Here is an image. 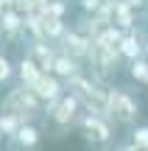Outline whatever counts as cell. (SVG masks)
Instances as JSON below:
<instances>
[{
    "instance_id": "1",
    "label": "cell",
    "mask_w": 148,
    "mask_h": 151,
    "mask_svg": "<svg viewBox=\"0 0 148 151\" xmlns=\"http://www.w3.org/2000/svg\"><path fill=\"white\" fill-rule=\"evenodd\" d=\"M0 112H11L17 118H22L25 123H34L36 118H45V104L36 98V92L31 87H11L0 101Z\"/></svg>"
},
{
    "instance_id": "2",
    "label": "cell",
    "mask_w": 148,
    "mask_h": 151,
    "mask_svg": "<svg viewBox=\"0 0 148 151\" xmlns=\"http://www.w3.org/2000/svg\"><path fill=\"white\" fill-rule=\"evenodd\" d=\"M109 120L132 129L140 120V101L123 87H109Z\"/></svg>"
},
{
    "instance_id": "3",
    "label": "cell",
    "mask_w": 148,
    "mask_h": 151,
    "mask_svg": "<svg viewBox=\"0 0 148 151\" xmlns=\"http://www.w3.org/2000/svg\"><path fill=\"white\" fill-rule=\"evenodd\" d=\"M81 112H84L81 101H78L73 92H64V95H61L56 104L45 106V120H48L53 129L64 132V129H70V126H76V123H78Z\"/></svg>"
},
{
    "instance_id": "4",
    "label": "cell",
    "mask_w": 148,
    "mask_h": 151,
    "mask_svg": "<svg viewBox=\"0 0 148 151\" xmlns=\"http://www.w3.org/2000/svg\"><path fill=\"white\" fill-rule=\"evenodd\" d=\"M78 129H81L84 140L92 143V146H109L112 137H115V123L104 115H92V112H81L78 118Z\"/></svg>"
},
{
    "instance_id": "5",
    "label": "cell",
    "mask_w": 148,
    "mask_h": 151,
    "mask_svg": "<svg viewBox=\"0 0 148 151\" xmlns=\"http://www.w3.org/2000/svg\"><path fill=\"white\" fill-rule=\"evenodd\" d=\"M59 50H61V53H67V56H73V59H78V62H81V59H89L92 39H89L87 34L76 31V28H70V31L64 34V39H61Z\"/></svg>"
},
{
    "instance_id": "6",
    "label": "cell",
    "mask_w": 148,
    "mask_h": 151,
    "mask_svg": "<svg viewBox=\"0 0 148 151\" xmlns=\"http://www.w3.org/2000/svg\"><path fill=\"white\" fill-rule=\"evenodd\" d=\"M34 92H36V98L45 104V106H50V104H56L61 95H64V81L59 78V76H53V73H45L42 78H39V84L34 87Z\"/></svg>"
},
{
    "instance_id": "7",
    "label": "cell",
    "mask_w": 148,
    "mask_h": 151,
    "mask_svg": "<svg viewBox=\"0 0 148 151\" xmlns=\"http://www.w3.org/2000/svg\"><path fill=\"white\" fill-rule=\"evenodd\" d=\"M42 67L36 65V59H34L31 53H22L20 56V62H17V78H20V84L22 87H36L39 84V78H42Z\"/></svg>"
},
{
    "instance_id": "8",
    "label": "cell",
    "mask_w": 148,
    "mask_h": 151,
    "mask_svg": "<svg viewBox=\"0 0 148 151\" xmlns=\"http://www.w3.org/2000/svg\"><path fill=\"white\" fill-rule=\"evenodd\" d=\"M39 140H42V132H39V126L36 123H22L20 126V132H17L14 137H11V146H14L17 151H34L39 146Z\"/></svg>"
},
{
    "instance_id": "9",
    "label": "cell",
    "mask_w": 148,
    "mask_h": 151,
    "mask_svg": "<svg viewBox=\"0 0 148 151\" xmlns=\"http://www.w3.org/2000/svg\"><path fill=\"white\" fill-rule=\"evenodd\" d=\"M143 42H145V37L137 31V28H132V31L123 34L117 50H120V56H123L126 62H134V59H140V56H143Z\"/></svg>"
},
{
    "instance_id": "10",
    "label": "cell",
    "mask_w": 148,
    "mask_h": 151,
    "mask_svg": "<svg viewBox=\"0 0 148 151\" xmlns=\"http://www.w3.org/2000/svg\"><path fill=\"white\" fill-rule=\"evenodd\" d=\"M134 22H137V14L134 9L126 3V0H115V14H112V25L123 28V31H132Z\"/></svg>"
},
{
    "instance_id": "11",
    "label": "cell",
    "mask_w": 148,
    "mask_h": 151,
    "mask_svg": "<svg viewBox=\"0 0 148 151\" xmlns=\"http://www.w3.org/2000/svg\"><path fill=\"white\" fill-rule=\"evenodd\" d=\"M0 34L9 37V39H17L20 34H25L22 31V14H17L14 9L3 11V14H0Z\"/></svg>"
},
{
    "instance_id": "12",
    "label": "cell",
    "mask_w": 148,
    "mask_h": 151,
    "mask_svg": "<svg viewBox=\"0 0 148 151\" xmlns=\"http://www.w3.org/2000/svg\"><path fill=\"white\" fill-rule=\"evenodd\" d=\"M76 73H81L78 59H73V56H67V53H61V50H59V56H56V65H53V76H59L61 81H70Z\"/></svg>"
},
{
    "instance_id": "13",
    "label": "cell",
    "mask_w": 148,
    "mask_h": 151,
    "mask_svg": "<svg viewBox=\"0 0 148 151\" xmlns=\"http://www.w3.org/2000/svg\"><path fill=\"white\" fill-rule=\"evenodd\" d=\"M123 28H117V25H106L104 31L98 34V37L92 39L98 48H109V50H117V45H120V39H123Z\"/></svg>"
},
{
    "instance_id": "14",
    "label": "cell",
    "mask_w": 148,
    "mask_h": 151,
    "mask_svg": "<svg viewBox=\"0 0 148 151\" xmlns=\"http://www.w3.org/2000/svg\"><path fill=\"white\" fill-rule=\"evenodd\" d=\"M25 123L22 118H17V115H11V112H0V134H6L11 140V137L20 132V126Z\"/></svg>"
},
{
    "instance_id": "15",
    "label": "cell",
    "mask_w": 148,
    "mask_h": 151,
    "mask_svg": "<svg viewBox=\"0 0 148 151\" xmlns=\"http://www.w3.org/2000/svg\"><path fill=\"white\" fill-rule=\"evenodd\" d=\"M129 76H132L134 81H140V84H148V59L145 56L129 62Z\"/></svg>"
},
{
    "instance_id": "16",
    "label": "cell",
    "mask_w": 148,
    "mask_h": 151,
    "mask_svg": "<svg viewBox=\"0 0 148 151\" xmlns=\"http://www.w3.org/2000/svg\"><path fill=\"white\" fill-rule=\"evenodd\" d=\"M129 140H132L137 148L148 151V123H137V126L132 129V137H129Z\"/></svg>"
},
{
    "instance_id": "17",
    "label": "cell",
    "mask_w": 148,
    "mask_h": 151,
    "mask_svg": "<svg viewBox=\"0 0 148 151\" xmlns=\"http://www.w3.org/2000/svg\"><path fill=\"white\" fill-rule=\"evenodd\" d=\"M17 76V65H11L9 56L0 53V84H6V81H11Z\"/></svg>"
},
{
    "instance_id": "18",
    "label": "cell",
    "mask_w": 148,
    "mask_h": 151,
    "mask_svg": "<svg viewBox=\"0 0 148 151\" xmlns=\"http://www.w3.org/2000/svg\"><path fill=\"white\" fill-rule=\"evenodd\" d=\"M14 11L17 14H34L36 11V0H14Z\"/></svg>"
},
{
    "instance_id": "19",
    "label": "cell",
    "mask_w": 148,
    "mask_h": 151,
    "mask_svg": "<svg viewBox=\"0 0 148 151\" xmlns=\"http://www.w3.org/2000/svg\"><path fill=\"white\" fill-rule=\"evenodd\" d=\"M104 3H106V0H81V11H84V14H98Z\"/></svg>"
},
{
    "instance_id": "20",
    "label": "cell",
    "mask_w": 148,
    "mask_h": 151,
    "mask_svg": "<svg viewBox=\"0 0 148 151\" xmlns=\"http://www.w3.org/2000/svg\"><path fill=\"white\" fill-rule=\"evenodd\" d=\"M9 9H14V0H0V14L9 11Z\"/></svg>"
},
{
    "instance_id": "21",
    "label": "cell",
    "mask_w": 148,
    "mask_h": 151,
    "mask_svg": "<svg viewBox=\"0 0 148 151\" xmlns=\"http://www.w3.org/2000/svg\"><path fill=\"white\" fill-rule=\"evenodd\" d=\"M143 56L148 59V37H145V42H143Z\"/></svg>"
},
{
    "instance_id": "22",
    "label": "cell",
    "mask_w": 148,
    "mask_h": 151,
    "mask_svg": "<svg viewBox=\"0 0 148 151\" xmlns=\"http://www.w3.org/2000/svg\"><path fill=\"white\" fill-rule=\"evenodd\" d=\"M109 151H123V148H109Z\"/></svg>"
},
{
    "instance_id": "23",
    "label": "cell",
    "mask_w": 148,
    "mask_h": 151,
    "mask_svg": "<svg viewBox=\"0 0 148 151\" xmlns=\"http://www.w3.org/2000/svg\"><path fill=\"white\" fill-rule=\"evenodd\" d=\"M145 6H148V0H145Z\"/></svg>"
},
{
    "instance_id": "24",
    "label": "cell",
    "mask_w": 148,
    "mask_h": 151,
    "mask_svg": "<svg viewBox=\"0 0 148 151\" xmlns=\"http://www.w3.org/2000/svg\"><path fill=\"white\" fill-rule=\"evenodd\" d=\"M145 87H148V84H145Z\"/></svg>"
}]
</instances>
